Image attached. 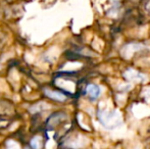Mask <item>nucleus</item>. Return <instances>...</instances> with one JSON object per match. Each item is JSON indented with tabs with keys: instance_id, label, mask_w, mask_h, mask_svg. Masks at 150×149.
Instances as JSON below:
<instances>
[{
	"instance_id": "nucleus-3",
	"label": "nucleus",
	"mask_w": 150,
	"mask_h": 149,
	"mask_svg": "<svg viewBox=\"0 0 150 149\" xmlns=\"http://www.w3.org/2000/svg\"><path fill=\"white\" fill-rule=\"evenodd\" d=\"M45 94L47 95V97L51 98V99H53V100H56V101H65V100H67V96L63 93L58 92V91L45 89Z\"/></svg>"
},
{
	"instance_id": "nucleus-1",
	"label": "nucleus",
	"mask_w": 150,
	"mask_h": 149,
	"mask_svg": "<svg viewBox=\"0 0 150 149\" xmlns=\"http://www.w3.org/2000/svg\"><path fill=\"white\" fill-rule=\"evenodd\" d=\"M98 119L102 126L108 129H113L120 125V115L117 112H98Z\"/></svg>"
},
{
	"instance_id": "nucleus-5",
	"label": "nucleus",
	"mask_w": 150,
	"mask_h": 149,
	"mask_svg": "<svg viewBox=\"0 0 150 149\" xmlns=\"http://www.w3.org/2000/svg\"><path fill=\"white\" fill-rule=\"evenodd\" d=\"M7 149H20V145L14 141H8Z\"/></svg>"
},
{
	"instance_id": "nucleus-4",
	"label": "nucleus",
	"mask_w": 150,
	"mask_h": 149,
	"mask_svg": "<svg viewBox=\"0 0 150 149\" xmlns=\"http://www.w3.org/2000/svg\"><path fill=\"white\" fill-rule=\"evenodd\" d=\"M41 145L42 141L40 136H36L31 140V146L33 147V149H41Z\"/></svg>"
},
{
	"instance_id": "nucleus-2",
	"label": "nucleus",
	"mask_w": 150,
	"mask_h": 149,
	"mask_svg": "<svg viewBox=\"0 0 150 149\" xmlns=\"http://www.w3.org/2000/svg\"><path fill=\"white\" fill-rule=\"evenodd\" d=\"M86 93L90 97L91 100H96L97 98L100 96L101 94V89L98 85H95V84H89V85L86 87Z\"/></svg>"
}]
</instances>
